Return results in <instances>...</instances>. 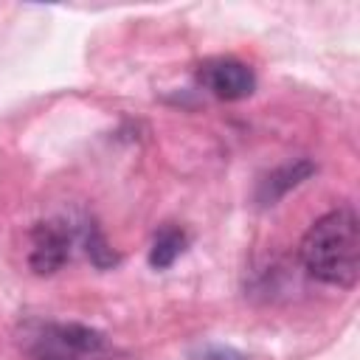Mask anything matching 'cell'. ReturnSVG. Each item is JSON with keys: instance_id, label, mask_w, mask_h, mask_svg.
Returning a JSON list of instances; mask_svg holds the SVG:
<instances>
[{"instance_id": "obj_4", "label": "cell", "mask_w": 360, "mask_h": 360, "mask_svg": "<svg viewBox=\"0 0 360 360\" xmlns=\"http://www.w3.org/2000/svg\"><path fill=\"white\" fill-rule=\"evenodd\" d=\"M70 245H73L70 222H65V219L37 222L31 231V253H28L31 270L39 276L56 273L70 259Z\"/></svg>"}, {"instance_id": "obj_2", "label": "cell", "mask_w": 360, "mask_h": 360, "mask_svg": "<svg viewBox=\"0 0 360 360\" xmlns=\"http://www.w3.org/2000/svg\"><path fill=\"white\" fill-rule=\"evenodd\" d=\"M17 340L31 360H129L107 335L82 323L34 318L20 326Z\"/></svg>"}, {"instance_id": "obj_1", "label": "cell", "mask_w": 360, "mask_h": 360, "mask_svg": "<svg viewBox=\"0 0 360 360\" xmlns=\"http://www.w3.org/2000/svg\"><path fill=\"white\" fill-rule=\"evenodd\" d=\"M301 262L307 273L332 287H354L360 276V219L352 205H340L301 239Z\"/></svg>"}, {"instance_id": "obj_3", "label": "cell", "mask_w": 360, "mask_h": 360, "mask_svg": "<svg viewBox=\"0 0 360 360\" xmlns=\"http://www.w3.org/2000/svg\"><path fill=\"white\" fill-rule=\"evenodd\" d=\"M197 79L200 84L222 98V101H239V98H248L253 90H256V76L253 70L239 62V59H231V56H217V59H205L200 68H197Z\"/></svg>"}, {"instance_id": "obj_7", "label": "cell", "mask_w": 360, "mask_h": 360, "mask_svg": "<svg viewBox=\"0 0 360 360\" xmlns=\"http://www.w3.org/2000/svg\"><path fill=\"white\" fill-rule=\"evenodd\" d=\"M191 360H248L242 352H236L233 346H222V343H208L200 352L191 354Z\"/></svg>"}, {"instance_id": "obj_6", "label": "cell", "mask_w": 360, "mask_h": 360, "mask_svg": "<svg viewBox=\"0 0 360 360\" xmlns=\"http://www.w3.org/2000/svg\"><path fill=\"white\" fill-rule=\"evenodd\" d=\"M188 245V233L177 225H163L155 239H152V248H149V264L155 270H166L177 262V256L186 250Z\"/></svg>"}, {"instance_id": "obj_5", "label": "cell", "mask_w": 360, "mask_h": 360, "mask_svg": "<svg viewBox=\"0 0 360 360\" xmlns=\"http://www.w3.org/2000/svg\"><path fill=\"white\" fill-rule=\"evenodd\" d=\"M309 174H315V163L307 160V158H298V160H292V163H284V166L273 169V172L259 183L256 200H259L262 205H273V202H276L278 197H284L290 188L301 186Z\"/></svg>"}]
</instances>
